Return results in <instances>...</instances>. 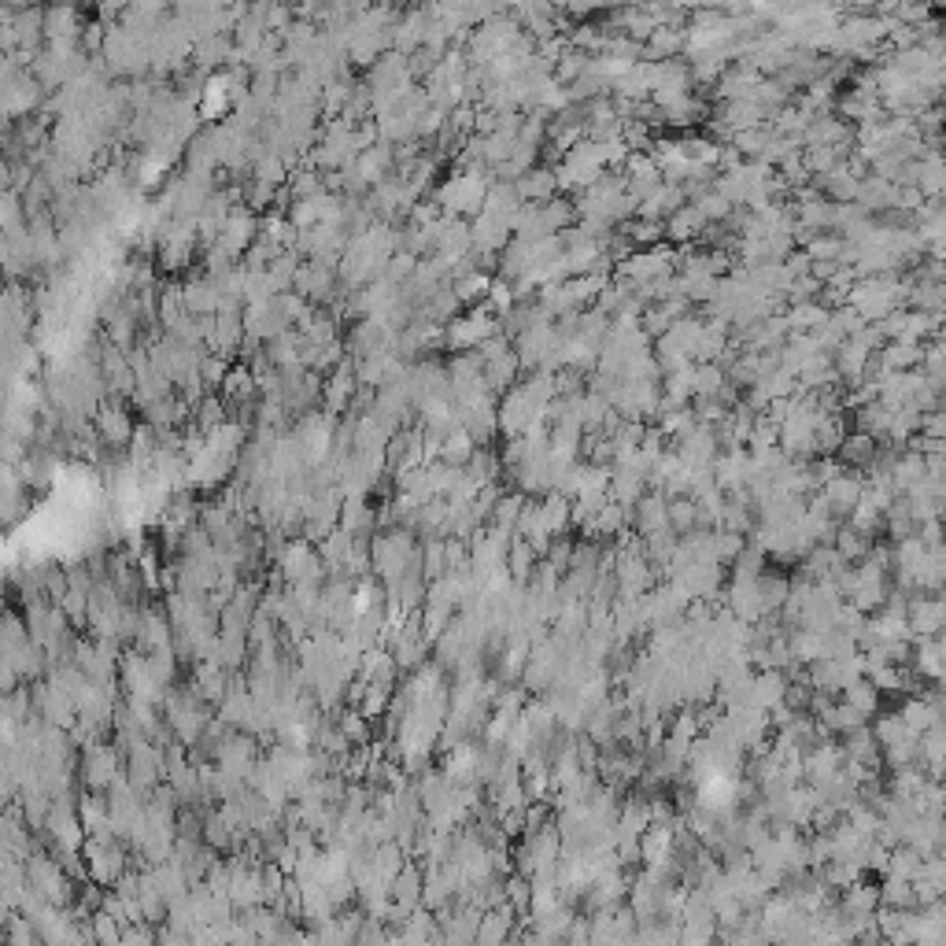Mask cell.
Wrapping results in <instances>:
<instances>
[{"label": "cell", "instance_id": "1", "mask_svg": "<svg viewBox=\"0 0 946 946\" xmlns=\"http://www.w3.org/2000/svg\"><path fill=\"white\" fill-rule=\"evenodd\" d=\"M23 876H26V891L37 895L45 906H56V910H67L74 902V873L56 858V854H45V850H30L23 858Z\"/></svg>", "mask_w": 946, "mask_h": 946}, {"label": "cell", "instance_id": "2", "mask_svg": "<svg viewBox=\"0 0 946 946\" xmlns=\"http://www.w3.org/2000/svg\"><path fill=\"white\" fill-rule=\"evenodd\" d=\"M82 858H85V876L100 887H111L126 873V847H122L119 836H85L82 843Z\"/></svg>", "mask_w": 946, "mask_h": 946}, {"label": "cell", "instance_id": "3", "mask_svg": "<svg viewBox=\"0 0 946 946\" xmlns=\"http://www.w3.org/2000/svg\"><path fill=\"white\" fill-rule=\"evenodd\" d=\"M167 728L178 736L182 743H189L193 747L200 736H204V728L211 725V714H207V703L200 699V695L193 692V688H178V692H167Z\"/></svg>", "mask_w": 946, "mask_h": 946}, {"label": "cell", "instance_id": "4", "mask_svg": "<svg viewBox=\"0 0 946 946\" xmlns=\"http://www.w3.org/2000/svg\"><path fill=\"white\" fill-rule=\"evenodd\" d=\"M78 773H82V784L93 791V795L108 791L115 780H122V751H119V743H108V740L85 743L82 762H78Z\"/></svg>", "mask_w": 946, "mask_h": 946}, {"label": "cell", "instance_id": "5", "mask_svg": "<svg viewBox=\"0 0 946 946\" xmlns=\"http://www.w3.org/2000/svg\"><path fill=\"white\" fill-rule=\"evenodd\" d=\"M122 688H126V699H137V703L148 706L163 703L170 692V684L159 677L152 662H148V655H141V651L122 658Z\"/></svg>", "mask_w": 946, "mask_h": 946}, {"label": "cell", "instance_id": "6", "mask_svg": "<svg viewBox=\"0 0 946 946\" xmlns=\"http://www.w3.org/2000/svg\"><path fill=\"white\" fill-rule=\"evenodd\" d=\"M104 795H108V799H104V806H108L111 836L130 839V836H134V828L141 825V813H145V795L130 788V784H126V777L115 780V784H111Z\"/></svg>", "mask_w": 946, "mask_h": 946}, {"label": "cell", "instance_id": "7", "mask_svg": "<svg viewBox=\"0 0 946 946\" xmlns=\"http://www.w3.org/2000/svg\"><path fill=\"white\" fill-rule=\"evenodd\" d=\"M281 577L289 584H304V581H326V570H322V558L311 547V540H292V544L281 547L278 555Z\"/></svg>", "mask_w": 946, "mask_h": 946}, {"label": "cell", "instance_id": "8", "mask_svg": "<svg viewBox=\"0 0 946 946\" xmlns=\"http://www.w3.org/2000/svg\"><path fill=\"white\" fill-rule=\"evenodd\" d=\"M30 703H34L37 721H45V725H52V728L71 732L74 721H78V714H74V703L63 692H56L49 680H45V684H37L34 692H30Z\"/></svg>", "mask_w": 946, "mask_h": 946}, {"label": "cell", "instance_id": "9", "mask_svg": "<svg viewBox=\"0 0 946 946\" xmlns=\"http://www.w3.org/2000/svg\"><path fill=\"white\" fill-rule=\"evenodd\" d=\"M259 237V226H255V215L248 211V207H237V211H230L226 215V222H222V233H219V248L226 255H230L233 263H237V255L248 252V244Z\"/></svg>", "mask_w": 946, "mask_h": 946}, {"label": "cell", "instance_id": "10", "mask_svg": "<svg viewBox=\"0 0 946 946\" xmlns=\"http://www.w3.org/2000/svg\"><path fill=\"white\" fill-rule=\"evenodd\" d=\"M943 599L939 595H917L906 603V625H910V636L917 640H928V636H939L943 632Z\"/></svg>", "mask_w": 946, "mask_h": 946}, {"label": "cell", "instance_id": "11", "mask_svg": "<svg viewBox=\"0 0 946 946\" xmlns=\"http://www.w3.org/2000/svg\"><path fill=\"white\" fill-rule=\"evenodd\" d=\"M93 425H97V437L108 444V448H126L130 444V437H134L137 425L130 422V414L122 411L119 403H100L97 411H93Z\"/></svg>", "mask_w": 946, "mask_h": 946}, {"label": "cell", "instance_id": "12", "mask_svg": "<svg viewBox=\"0 0 946 946\" xmlns=\"http://www.w3.org/2000/svg\"><path fill=\"white\" fill-rule=\"evenodd\" d=\"M473 946H514V913H510V906L481 913Z\"/></svg>", "mask_w": 946, "mask_h": 946}, {"label": "cell", "instance_id": "13", "mask_svg": "<svg viewBox=\"0 0 946 946\" xmlns=\"http://www.w3.org/2000/svg\"><path fill=\"white\" fill-rule=\"evenodd\" d=\"M219 304H222V292L215 289V285H211L207 278H196V281H189V285H182L185 315L211 318V315H219Z\"/></svg>", "mask_w": 946, "mask_h": 946}, {"label": "cell", "instance_id": "14", "mask_svg": "<svg viewBox=\"0 0 946 946\" xmlns=\"http://www.w3.org/2000/svg\"><path fill=\"white\" fill-rule=\"evenodd\" d=\"M784 692H788L784 673H777V669H762L751 684V706H758V710H777V706H784Z\"/></svg>", "mask_w": 946, "mask_h": 946}, {"label": "cell", "instance_id": "15", "mask_svg": "<svg viewBox=\"0 0 946 946\" xmlns=\"http://www.w3.org/2000/svg\"><path fill=\"white\" fill-rule=\"evenodd\" d=\"M337 529H344V533H352V536H366L370 529H374V522H377V514L370 510V503L366 499H344L340 503V518H337Z\"/></svg>", "mask_w": 946, "mask_h": 946}, {"label": "cell", "instance_id": "16", "mask_svg": "<svg viewBox=\"0 0 946 946\" xmlns=\"http://www.w3.org/2000/svg\"><path fill=\"white\" fill-rule=\"evenodd\" d=\"M636 525H640L643 540L655 533H666L669 529V518H666V496H643L640 503H636Z\"/></svg>", "mask_w": 946, "mask_h": 946}, {"label": "cell", "instance_id": "17", "mask_svg": "<svg viewBox=\"0 0 946 946\" xmlns=\"http://www.w3.org/2000/svg\"><path fill=\"white\" fill-rule=\"evenodd\" d=\"M514 189H518V196H522V204H529V200H536V204H544L547 196L555 193L558 182H555V170L547 167H536L529 170V174H522L518 182H514Z\"/></svg>", "mask_w": 946, "mask_h": 946}, {"label": "cell", "instance_id": "18", "mask_svg": "<svg viewBox=\"0 0 946 946\" xmlns=\"http://www.w3.org/2000/svg\"><path fill=\"white\" fill-rule=\"evenodd\" d=\"M913 666L917 673L928 680L943 677V636H928V640H917V651H913Z\"/></svg>", "mask_w": 946, "mask_h": 946}, {"label": "cell", "instance_id": "19", "mask_svg": "<svg viewBox=\"0 0 946 946\" xmlns=\"http://www.w3.org/2000/svg\"><path fill=\"white\" fill-rule=\"evenodd\" d=\"M921 854L913 847H906V843H898L895 850H887V869L884 873L891 876V880H906V884H913V876L921 873Z\"/></svg>", "mask_w": 946, "mask_h": 946}, {"label": "cell", "instance_id": "20", "mask_svg": "<svg viewBox=\"0 0 946 946\" xmlns=\"http://www.w3.org/2000/svg\"><path fill=\"white\" fill-rule=\"evenodd\" d=\"M662 230H666L673 241H692V237H699V233L706 230V219L699 215V207H680V211L669 215V222Z\"/></svg>", "mask_w": 946, "mask_h": 946}, {"label": "cell", "instance_id": "21", "mask_svg": "<svg viewBox=\"0 0 946 946\" xmlns=\"http://www.w3.org/2000/svg\"><path fill=\"white\" fill-rule=\"evenodd\" d=\"M876 451H880V444H876L873 437H865V433H847L843 444H839V459L847 462V466H869V462L876 459Z\"/></svg>", "mask_w": 946, "mask_h": 946}, {"label": "cell", "instance_id": "22", "mask_svg": "<svg viewBox=\"0 0 946 946\" xmlns=\"http://www.w3.org/2000/svg\"><path fill=\"white\" fill-rule=\"evenodd\" d=\"M78 821H82L85 836H104V832H111L108 806H104L100 795H85V799L78 802Z\"/></svg>", "mask_w": 946, "mask_h": 946}, {"label": "cell", "instance_id": "23", "mask_svg": "<svg viewBox=\"0 0 946 946\" xmlns=\"http://www.w3.org/2000/svg\"><path fill=\"white\" fill-rule=\"evenodd\" d=\"M876 891H880V906H884V910H913V906H917L913 884H906V880H891V876H887L884 887H876Z\"/></svg>", "mask_w": 946, "mask_h": 946}, {"label": "cell", "instance_id": "24", "mask_svg": "<svg viewBox=\"0 0 946 946\" xmlns=\"http://www.w3.org/2000/svg\"><path fill=\"white\" fill-rule=\"evenodd\" d=\"M873 740L880 743V747H884V751H887V747H898V743H910V740H917V736H913L910 728H906V725H902V721H898V714H891V717H876V732H873Z\"/></svg>", "mask_w": 946, "mask_h": 946}, {"label": "cell", "instance_id": "25", "mask_svg": "<svg viewBox=\"0 0 946 946\" xmlns=\"http://www.w3.org/2000/svg\"><path fill=\"white\" fill-rule=\"evenodd\" d=\"M843 703L854 706L858 714L873 717L876 710H880V692H876L869 680H858V684H850L847 692H843Z\"/></svg>", "mask_w": 946, "mask_h": 946}, {"label": "cell", "instance_id": "26", "mask_svg": "<svg viewBox=\"0 0 946 946\" xmlns=\"http://www.w3.org/2000/svg\"><path fill=\"white\" fill-rule=\"evenodd\" d=\"M196 56H200L204 67H215V63H222V60H233L230 37L215 34V37H207V41H196Z\"/></svg>", "mask_w": 946, "mask_h": 946}, {"label": "cell", "instance_id": "27", "mask_svg": "<svg viewBox=\"0 0 946 946\" xmlns=\"http://www.w3.org/2000/svg\"><path fill=\"white\" fill-rule=\"evenodd\" d=\"M196 374H200V381L204 385H222V377L230 374V366H226V359L222 355H200V366H196Z\"/></svg>", "mask_w": 946, "mask_h": 946}, {"label": "cell", "instance_id": "28", "mask_svg": "<svg viewBox=\"0 0 946 946\" xmlns=\"http://www.w3.org/2000/svg\"><path fill=\"white\" fill-rule=\"evenodd\" d=\"M8 799H19V784H15L12 769H8L4 754H0V802H8Z\"/></svg>", "mask_w": 946, "mask_h": 946}]
</instances>
